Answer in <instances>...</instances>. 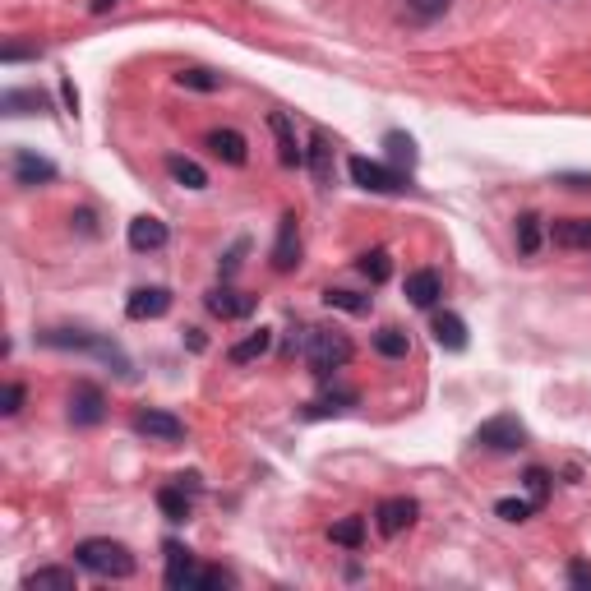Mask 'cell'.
<instances>
[{
    "instance_id": "obj_1",
    "label": "cell",
    "mask_w": 591,
    "mask_h": 591,
    "mask_svg": "<svg viewBox=\"0 0 591 591\" xmlns=\"http://www.w3.org/2000/svg\"><path fill=\"white\" fill-rule=\"evenodd\" d=\"M231 573L227 568H199L190 559V550H181L176 541H167V587L171 591H218L231 587Z\"/></svg>"
},
{
    "instance_id": "obj_2",
    "label": "cell",
    "mask_w": 591,
    "mask_h": 591,
    "mask_svg": "<svg viewBox=\"0 0 591 591\" xmlns=\"http://www.w3.org/2000/svg\"><path fill=\"white\" fill-rule=\"evenodd\" d=\"M74 564L88 568L93 578H130L134 573V555L121 541H107V536H93V541L74 545Z\"/></svg>"
},
{
    "instance_id": "obj_3",
    "label": "cell",
    "mask_w": 591,
    "mask_h": 591,
    "mask_svg": "<svg viewBox=\"0 0 591 591\" xmlns=\"http://www.w3.org/2000/svg\"><path fill=\"white\" fill-rule=\"evenodd\" d=\"M301 356H305V365H310V374L328 379L333 370H342V365L351 361V342H347V333H338V328H305Z\"/></svg>"
},
{
    "instance_id": "obj_4",
    "label": "cell",
    "mask_w": 591,
    "mask_h": 591,
    "mask_svg": "<svg viewBox=\"0 0 591 591\" xmlns=\"http://www.w3.org/2000/svg\"><path fill=\"white\" fill-rule=\"evenodd\" d=\"M351 181L361 185V190H374V194H402L407 190V171L388 167V162H370V157H351L347 162Z\"/></svg>"
},
{
    "instance_id": "obj_5",
    "label": "cell",
    "mask_w": 591,
    "mask_h": 591,
    "mask_svg": "<svg viewBox=\"0 0 591 591\" xmlns=\"http://www.w3.org/2000/svg\"><path fill=\"white\" fill-rule=\"evenodd\" d=\"M476 444L490 448V453H518L527 444V430H522L518 416H490V421L476 430Z\"/></svg>"
},
{
    "instance_id": "obj_6",
    "label": "cell",
    "mask_w": 591,
    "mask_h": 591,
    "mask_svg": "<svg viewBox=\"0 0 591 591\" xmlns=\"http://www.w3.org/2000/svg\"><path fill=\"white\" fill-rule=\"evenodd\" d=\"M102 416H107V398H102V388L97 384H74V393H70V421L74 425H102Z\"/></svg>"
},
{
    "instance_id": "obj_7",
    "label": "cell",
    "mask_w": 591,
    "mask_h": 591,
    "mask_svg": "<svg viewBox=\"0 0 591 591\" xmlns=\"http://www.w3.org/2000/svg\"><path fill=\"white\" fill-rule=\"evenodd\" d=\"M134 430L148 439H162V444H176V439H185V421L181 416H171V411H134Z\"/></svg>"
},
{
    "instance_id": "obj_8",
    "label": "cell",
    "mask_w": 591,
    "mask_h": 591,
    "mask_svg": "<svg viewBox=\"0 0 591 591\" xmlns=\"http://www.w3.org/2000/svg\"><path fill=\"white\" fill-rule=\"evenodd\" d=\"M411 522H416V499H407V495H393L374 508V527L384 531V536H402Z\"/></svg>"
},
{
    "instance_id": "obj_9",
    "label": "cell",
    "mask_w": 591,
    "mask_h": 591,
    "mask_svg": "<svg viewBox=\"0 0 591 591\" xmlns=\"http://www.w3.org/2000/svg\"><path fill=\"white\" fill-rule=\"evenodd\" d=\"M56 181V162H51V157H37L33 148H19V153H14V185H28V190H33V185H51Z\"/></svg>"
},
{
    "instance_id": "obj_10",
    "label": "cell",
    "mask_w": 591,
    "mask_h": 591,
    "mask_svg": "<svg viewBox=\"0 0 591 591\" xmlns=\"http://www.w3.org/2000/svg\"><path fill=\"white\" fill-rule=\"evenodd\" d=\"M439 296H444V278H439L435 268H416V273H407V301L416 305V310H435Z\"/></svg>"
},
{
    "instance_id": "obj_11",
    "label": "cell",
    "mask_w": 591,
    "mask_h": 591,
    "mask_svg": "<svg viewBox=\"0 0 591 591\" xmlns=\"http://www.w3.org/2000/svg\"><path fill=\"white\" fill-rule=\"evenodd\" d=\"M204 305L218 314V319H245V314L254 310V296H245V291H236V287H227V282H222V287H213L204 296Z\"/></svg>"
},
{
    "instance_id": "obj_12",
    "label": "cell",
    "mask_w": 591,
    "mask_h": 591,
    "mask_svg": "<svg viewBox=\"0 0 591 591\" xmlns=\"http://www.w3.org/2000/svg\"><path fill=\"white\" fill-rule=\"evenodd\" d=\"M167 310H171L167 287H139V291H130V301H125V314H130V319H162Z\"/></svg>"
},
{
    "instance_id": "obj_13",
    "label": "cell",
    "mask_w": 591,
    "mask_h": 591,
    "mask_svg": "<svg viewBox=\"0 0 591 591\" xmlns=\"http://www.w3.org/2000/svg\"><path fill=\"white\" fill-rule=\"evenodd\" d=\"M208 153L218 157V162H227V167H245V157H250V144H245V134L236 130H208Z\"/></svg>"
},
{
    "instance_id": "obj_14",
    "label": "cell",
    "mask_w": 591,
    "mask_h": 591,
    "mask_svg": "<svg viewBox=\"0 0 591 591\" xmlns=\"http://www.w3.org/2000/svg\"><path fill=\"white\" fill-rule=\"evenodd\" d=\"M167 241H171L167 222H157V218H134L130 222V250L134 254H157Z\"/></svg>"
},
{
    "instance_id": "obj_15",
    "label": "cell",
    "mask_w": 591,
    "mask_h": 591,
    "mask_svg": "<svg viewBox=\"0 0 591 591\" xmlns=\"http://www.w3.org/2000/svg\"><path fill=\"white\" fill-rule=\"evenodd\" d=\"M301 264V231H296V218H282L278 227V245H273V268L278 273H291V268Z\"/></svg>"
},
{
    "instance_id": "obj_16",
    "label": "cell",
    "mask_w": 591,
    "mask_h": 591,
    "mask_svg": "<svg viewBox=\"0 0 591 591\" xmlns=\"http://www.w3.org/2000/svg\"><path fill=\"white\" fill-rule=\"evenodd\" d=\"M550 241L559 250H591V218H564L550 227Z\"/></svg>"
},
{
    "instance_id": "obj_17",
    "label": "cell",
    "mask_w": 591,
    "mask_h": 591,
    "mask_svg": "<svg viewBox=\"0 0 591 591\" xmlns=\"http://www.w3.org/2000/svg\"><path fill=\"white\" fill-rule=\"evenodd\" d=\"M430 333H435V342L444 351H462V347H467V324H462L453 310H439L435 319H430Z\"/></svg>"
},
{
    "instance_id": "obj_18",
    "label": "cell",
    "mask_w": 591,
    "mask_h": 591,
    "mask_svg": "<svg viewBox=\"0 0 591 591\" xmlns=\"http://www.w3.org/2000/svg\"><path fill=\"white\" fill-rule=\"evenodd\" d=\"M268 130L278 134V157H282V167H301L305 153L296 148V130H291V121L282 116V111H268Z\"/></svg>"
},
{
    "instance_id": "obj_19",
    "label": "cell",
    "mask_w": 591,
    "mask_h": 591,
    "mask_svg": "<svg viewBox=\"0 0 591 591\" xmlns=\"http://www.w3.org/2000/svg\"><path fill=\"white\" fill-rule=\"evenodd\" d=\"M305 162H310V171H314V181L319 185L333 181V144H328L324 130L310 134V153H305Z\"/></svg>"
},
{
    "instance_id": "obj_20",
    "label": "cell",
    "mask_w": 591,
    "mask_h": 591,
    "mask_svg": "<svg viewBox=\"0 0 591 591\" xmlns=\"http://www.w3.org/2000/svg\"><path fill=\"white\" fill-rule=\"evenodd\" d=\"M157 508H162L167 522H190L194 499L185 495V485H162V490H157Z\"/></svg>"
},
{
    "instance_id": "obj_21",
    "label": "cell",
    "mask_w": 591,
    "mask_h": 591,
    "mask_svg": "<svg viewBox=\"0 0 591 591\" xmlns=\"http://www.w3.org/2000/svg\"><path fill=\"white\" fill-rule=\"evenodd\" d=\"M0 111H10V116H33V111H47V93H37V88H10V93L0 97Z\"/></svg>"
},
{
    "instance_id": "obj_22",
    "label": "cell",
    "mask_w": 591,
    "mask_h": 591,
    "mask_svg": "<svg viewBox=\"0 0 591 591\" xmlns=\"http://www.w3.org/2000/svg\"><path fill=\"white\" fill-rule=\"evenodd\" d=\"M384 148H388V157H393V167L411 176V167H416V139L402 134V130H388L384 134Z\"/></svg>"
},
{
    "instance_id": "obj_23",
    "label": "cell",
    "mask_w": 591,
    "mask_h": 591,
    "mask_svg": "<svg viewBox=\"0 0 591 591\" xmlns=\"http://www.w3.org/2000/svg\"><path fill=\"white\" fill-rule=\"evenodd\" d=\"M24 587H56V591H74V568H56V564H42L37 573H28Z\"/></svg>"
},
{
    "instance_id": "obj_24",
    "label": "cell",
    "mask_w": 591,
    "mask_h": 591,
    "mask_svg": "<svg viewBox=\"0 0 591 591\" xmlns=\"http://www.w3.org/2000/svg\"><path fill=\"white\" fill-rule=\"evenodd\" d=\"M448 10H453V0H402V14L411 24H435Z\"/></svg>"
},
{
    "instance_id": "obj_25",
    "label": "cell",
    "mask_w": 591,
    "mask_h": 591,
    "mask_svg": "<svg viewBox=\"0 0 591 591\" xmlns=\"http://www.w3.org/2000/svg\"><path fill=\"white\" fill-rule=\"evenodd\" d=\"M167 171H171V181L185 185V190H204L208 176L199 162H190V157H167Z\"/></svg>"
},
{
    "instance_id": "obj_26",
    "label": "cell",
    "mask_w": 591,
    "mask_h": 591,
    "mask_svg": "<svg viewBox=\"0 0 591 591\" xmlns=\"http://www.w3.org/2000/svg\"><path fill=\"white\" fill-rule=\"evenodd\" d=\"M328 541L342 545V550H361L365 545V518H342L328 527Z\"/></svg>"
},
{
    "instance_id": "obj_27",
    "label": "cell",
    "mask_w": 591,
    "mask_h": 591,
    "mask_svg": "<svg viewBox=\"0 0 591 591\" xmlns=\"http://www.w3.org/2000/svg\"><path fill=\"white\" fill-rule=\"evenodd\" d=\"M374 351L388 356V361H402V356L411 351V338L402 333V328H379V333H374Z\"/></svg>"
},
{
    "instance_id": "obj_28",
    "label": "cell",
    "mask_w": 591,
    "mask_h": 591,
    "mask_svg": "<svg viewBox=\"0 0 591 591\" xmlns=\"http://www.w3.org/2000/svg\"><path fill=\"white\" fill-rule=\"evenodd\" d=\"M268 347H273V333H268V328H259V333H250L245 342H236V347H231L227 356H231L236 365H245V361H259V356H264Z\"/></svg>"
},
{
    "instance_id": "obj_29",
    "label": "cell",
    "mask_w": 591,
    "mask_h": 591,
    "mask_svg": "<svg viewBox=\"0 0 591 591\" xmlns=\"http://www.w3.org/2000/svg\"><path fill=\"white\" fill-rule=\"evenodd\" d=\"M324 305H333V310H347V314H370V296H361V291H347V287H328L324 291Z\"/></svg>"
},
{
    "instance_id": "obj_30",
    "label": "cell",
    "mask_w": 591,
    "mask_h": 591,
    "mask_svg": "<svg viewBox=\"0 0 591 591\" xmlns=\"http://www.w3.org/2000/svg\"><path fill=\"white\" fill-rule=\"evenodd\" d=\"M522 485H527V499L536 504V513H541V508H545V499H550V471H545V467H527Z\"/></svg>"
},
{
    "instance_id": "obj_31",
    "label": "cell",
    "mask_w": 591,
    "mask_h": 591,
    "mask_svg": "<svg viewBox=\"0 0 591 591\" xmlns=\"http://www.w3.org/2000/svg\"><path fill=\"white\" fill-rule=\"evenodd\" d=\"M356 268L379 287V282H388V273H393V259H388V250H370V254H361V264Z\"/></svg>"
},
{
    "instance_id": "obj_32",
    "label": "cell",
    "mask_w": 591,
    "mask_h": 591,
    "mask_svg": "<svg viewBox=\"0 0 591 591\" xmlns=\"http://www.w3.org/2000/svg\"><path fill=\"white\" fill-rule=\"evenodd\" d=\"M518 250L522 254L541 250V218H536V213H522L518 218Z\"/></svg>"
},
{
    "instance_id": "obj_33",
    "label": "cell",
    "mask_w": 591,
    "mask_h": 591,
    "mask_svg": "<svg viewBox=\"0 0 591 591\" xmlns=\"http://www.w3.org/2000/svg\"><path fill=\"white\" fill-rule=\"evenodd\" d=\"M351 402H356V393H328V398H319V402H310V407H305V416H333V411H347Z\"/></svg>"
},
{
    "instance_id": "obj_34",
    "label": "cell",
    "mask_w": 591,
    "mask_h": 591,
    "mask_svg": "<svg viewBox=\"0 0 591 591\" xmlns=\"http://www.w3.org/2000/svg\"><path fill=\"white\" fill-rule=\"evenodd\" d=\"M176 84L194 88V93H213V88H222V79H218V74H208V70H181V74H176Z\"/></svg>"
},
{
    "instance_id": "obj_35",
    "label": "cell",
    "mask_w": 591,
    "mask_h": 591,
    "mask_svg": "<svg viewBox=\"0 0 591 591\" xmlns=\"http://www.w3.org/2000/svg\"><path fill=\"white\" fill-rule=\"evenodd\" d=\"M495 513H499L504 522H527L531 513H536V504H531V499H499Z\"/></svg>"
},
{
    "instance_id": "obj_36",
    "label": "cell",
    "mask_w": 591,
    "mask_h": 591,
    "mask_svg": "<svg viewBox=\"0 0 591 591\" xmlns=\"http://www.w3.org/2000/svg\"><path fill=\"white\" fill-rule=\"evenodd\" d=\"M19 407H24V384H5V393H0V416H19Z\"/></svg>"
},
{
    "instance_id": "obj_37",
    "label": "cell",
    "mask_w": 591,
    "mask_h": 591,
    "mask_svg": "<svg viewBox=\"0 0 591 591\" xmlns=\"http://www.w3.org/2000/svg\"><path fill=\"white\" fill-rule=\"evenodd\" d=\"M568 582H573L578 591H591V564L587 559H573V564H568Z\"/></svg>"
},
{
    "instance_id": "obj_38",
    "label": "cell",
    "mask_w": 591,
    "mask_h": 591,
    "mask_svg": "<svg viewBox=\"0 0 591 591\" xmlns=\"http://www.w3.org/2000/svg\"><path fill=\"white\" fill-rule=\"evenodd\" d=\"M245 250H250V241H236V245L227 250V259H222V282L236 278V268H241V254H245Z\"/></svg>"
},
{
    "instance_id": "obj_39",
    "label": "cell",
    "mask_w": 591,
    "mask_h": 591,
    "mask_svg": "<svg viewBox=\"0 0 591 591\" xmlns=\"http://www.w3.org/2000/svg\"><path fill=\"white\" fill-rule=\"evenodd\" d=\"M111 5H116V0H93V14H107Z\"/></svg>"
}]
</instances>
